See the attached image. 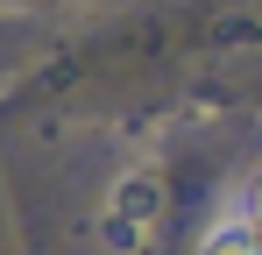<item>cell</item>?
<instances>
[{"label":"cell","instance_id":"6da1fadb","mask_svg":"<svg viewBox=\"0 0 262 255\" xmlns=\"http://www.w3.org/2000/svg\"><path fill=\"white\" fill-rule=\"evenodd\" d=\"M156 220H163V177L156 170H128L106 192V206H99V241L114 255H142L149 234H156Z\"/></svg>","mask_w":262,"mask_h":255},{"label":"cell","instance_id":"7a4b0ae2","mask_svg":"<svg viewBox=\"0 0 262 255\" xmlns=\"http://www.w3.org/2000/svg\"><path fill=\"white\" fill-rule=\"evenodd\" d=\"M199 255H262L255 227H248V213H241V206H227L213 227L199 234Z\"/></svg>","mask_w":262,"mask_h":255},{"label":"cell","instance_id":"3957f363","mask_svg":"<svg viewBox=\"0 0 262 255\" xmlns=\"http://www.w3.org/2000/svg\"><path fill=\"white\" fill-rule=\"evenodd\" d=\"M241 213H248V227H255V241H262V177L248 184V199H241Z\"/></svg>","mask_w":262,"mask_h":255}]
</instances>
